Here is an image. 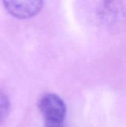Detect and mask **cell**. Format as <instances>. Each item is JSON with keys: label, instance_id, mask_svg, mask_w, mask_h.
Wrapping results in <instances>:
<instances>
[{"label": "cell", "instance_id": "7a4b0ae2", "mask_svg": "<svg viewBox=\"0 0 126 127\" xmlns=\"http://www.w3.org/2000/svg\"><path fill=\"white\" fill-rule=\"evenodd\" d=\"M39 108L45 127H64L66 106L58 95L50 93L44 95L39 100Z\"/></svg>", "mask_w": 126, "mask_h": 127}, {"label": "cell", "instance_id": "277c9868", "mask_svg": "<svg viewBox=\"0 0 126 127\" xmlns=\"http://www.w3.org/2000/svg\"><path fill=\"white\" fill-rule=\"evenodd\" d=\"M10 110V101L6 95L0 90V124L6 118Z\"/></svg>", "mask_w": 126, "mask_h": 127}, {"label": "cell", "instance_id": "6da1fadb", "mask_svg": "<svg viewBox=\"0 0 126 127\" xmlns=\"http://www.w3.org/2000/svg\"><path fill=\"white\" fill-rule=\"evenodd\" d=\"M98 16L110 32L120 33L126 31V8L121 1H102L98 8Z\"/></svg>", "mask_w": 126, "mask_h": 127}, {"label": "cell", "instance_id": "3957f363", "mask_svg": "<svg viewBox=\"0 0 126 127\" xmlns=\"http://www.w3.org/2000/svg\"><path fill=\"white\" fill-rule=\"evenodd\" d=\"M6 10L17 19H28L36 15L42 9V1H4Z\"/></svg>", "mask_w": 126, "mask_h": 127}]
</instances>
